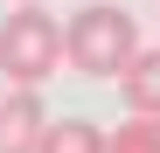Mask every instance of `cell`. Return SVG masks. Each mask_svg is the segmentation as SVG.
<instances>
[{
	"instance_id": "4",
	"label": "cell",
	"mask_w": 160,
	"mask_h": 153,
	"mask_svg": "<svg viewBox=\"0 0 160 153\" xmlns=\"http://www.w3.org/2000/svg\"><path fill=\"white\" fill-rule=\"evenodd\" d=\"M125 105H132V118H160V49H139V56L125 63Z\"/></svg>"
},
{
	"instance_id": "5",
	"label": "cell",
	"mask_w": 160,
	"mask_h": 153,
	"mask_svg": "<svg viewBox=\"0 0 160 153\" xmlns=\"http://www.w3.org/2000/svg\"><path fill=\"white\" fill-rule=\"evenodd\" d=\"M35 153H104V125L98 118H49Z\"/></svg>"
},
{
	"instance_id": "6",
	"label": "cell",
	"mask_w": 160,
	"mask_h": 153,
	"mask_svg": "<svg viewBox=\"0 0 160 153\" xmlns=\"http://www.w3.org/2000/svg\"><path fill=\"white\" fill-rule=\"evenodd\" d=\"M104 153H153V125H146V118H125V125H112Z\"/></svg>"
},
{
	"instance_id": "1",
	"label": "cell",
	"mask_w": 160,
	"mask_h": 153,
	"mask_svg": "<svg viewBox=\"0 0 160 153\" xmlns=\"http://www.w3.org/2000/svg\"><path fill=\"white\" fill-rule=\"evenodd\" d=\"M139 56V21H132L118 0H91V7L70 14L63 28V63L77 76H125V63Z\"/></svg>"
},
{
	"instance_id": "2",
	"label": "cell",
	"mask_w": 160,
	"mask_h": 153,
	"mask_svg": "<svg viewBox=\"0 0 160 153\" xmlns=\"http://www.w3.org/2000/svg\"><path fill=\"white\" fill-rule=\"evenodd\" d=\"M56 70H63V28H56V14H42V7L0 14V76H7L14 91H42Z\"/></svg>"
},
{
	"instance_id": "7",
	"label": "cell",
	"mask_w": 160,
	"mask_h": 153,
	"mask_svg": "<svg viewBox=\"0 0 160 153\" xmlns=\"http://www.w3.org/2000/svg\"><path fill=\"white\" fill-rule=\"evenodd\" d=\"M146 125H153V153H160V118H146Z\"/></svg>"
},
{
	"instance_id": "3",
	"label": "cell",
	"mask_w": 160,
	"mask_h": 153,
	"mask_svg": "<svg viewBox=\"0 0 160 153\" xmlns=\"http://www.w3.org/2000/svg\"><path fill=\"white\" fill-rule=\"evenodd\" d=\"M42 125H49V105L35 91H7L0 97V153H35Z\"/></svg>"
},
{
	"instance_id": "8",
	"label": "cell",
	"mask_w": 160,
	"mask_h": 153,
	"mask_svg": "<svg viewBox=\"0 0 160 153\" xmlns=\"http://www.w3.org/2000/svg\"><path fill=\"white\" fill-rule=\"evenodd\" d=\"M21 7H42V0H21Z\"/></svg>"
}]
</instances>
